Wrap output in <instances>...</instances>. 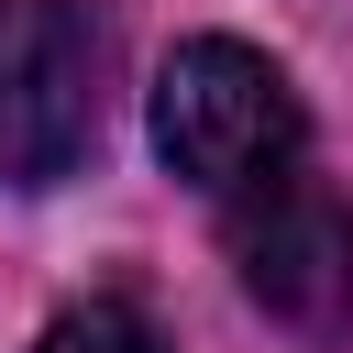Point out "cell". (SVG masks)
Returning a JSON list of instances; mask_svg holds the SVG:
<instances>
[{"label": "cell", "instance_id": "obj_3", "mask_svg": "<svg viewBox=\"0 0 353 353\" xmlns=\"http://www.w3.org/2000/svg\"><path fill=\"white\" fill-rule=\"evenodd\" d=\"M221 232H232L243 298H254L276 331H298V342H342V331H353V210H342L309 165L265 176L254 199H232Z\"/></svg>", "mask_w": 353, "mask_h": 353}, {"label": "cell", "instance_id": "obj_1", "mask_svg": "<svg viewBox=\"0 0 353 353\" xmlns=\"http://www.w3.org/2000/svg\"><path fill=\"white\" fill-rule=\"evenodd\" d=\"M298 143H309V110H298L276 55H254L232 33H199V44L165 55V77H154V154L199 199H221V210L254 199L265 176L298 165Z\"/></svg>", "mask_w": 353, "mask_h": 353}, {"label": "cell", "instance_id": "obj_2", "mask_svg": "<svg viewBox=\"0 0 353 353\" xmlns=\"http://www.w3.org/2000/svg\"><path fill=\"white\" fill-rule=\"evenodd\" d=\"M110 99V33L88 0H0V188H55L88 165Z\"/></svg>", "mask_w": 353, "mask_h": 353}, {"label": "cell", "instance_id": "obj_4", "mask_svg": "<svg viewBox=\"0 0 353 353\" xmlns=\"http://www.w3.org/2000/svg\"><path fill=\"white\" fill-rule=\"evenodd\" d=\"M33 353H165V342H154V320H143V309H121V298H88V309H66V320H55Z\"/></svg>", "mask_w": 353, "mask_h": 353}]
</instances>
